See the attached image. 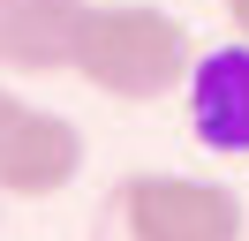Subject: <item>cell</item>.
<instances>
[{"label":"cell","instance_id":"1","mask_svg":"<svg viewBox=\"0 0 249 241\" xmlns=\"http://www.w3.org/2000/svg\"><path fill=\"white\" fill-rule=\"evenodd\" d=\"M196 68V45H189V23L174 8H151V0H91L76 38V75L98 90V98L121 105H151L174 98Z\"/></svg>","mask_w":249,"mask_h":241},{"label":"cell","instance_id":"2","mask_svg":"<svg viewBox=\"0 0 249 241\" xmlns=\"http://www.w3.org/2000/svg\"><path fill=\"white\" fill-rule=\"evenodd\" d=\"M113 204L136 241H249V204L204 173H128Z\"/></svg>","mask_w":249,"mask_h":241},{"label":"cell","instance_id":"3","mask_svg":"<svg viewBox=\"0 0 249 241\" xmlns=\"http://www.w3.org/2000/svg\"><path fill=\"white\" fill-rule=\"evenodd\" d=\"M83 173V128L53 105L0 98V196L8 204H46Z\"/></svg>","mask_w":249,"mask_h":241},{"label":"cell","instance_id":"4","mask_svg":"<svg viewBox=\"0 0 249 241\" xmlns=\"http://www.w3.org/2000/svg\"><path fill=\"white\" fill-rule=\"evenodd\" d=\"M189 105V136L219 158H249V38H227L212 53H196L181 83Z\"/></svg>","mask_w":249,"mask_h":241},{"label":"cell","instance_id":"5","mask_svg":"<svg viewBox=\"0 0 249 241\" xmlns=\"http://www.w3.org/2000/svg\"><path fill=\"white\" fill-rule=\"evenodd\" d=\"M83 15H91V0H23L0 68H8V75H61V68H76Z\"/></svg>","mask_w":249,"mask_h":241},{"label":"cell","instance_id":"6","mask_svg":"<svg viewBox=\"0 0 249 241\" xmlns=\"http://www.w3.org/2000/svg\"><path fill=\"white\" fill-rule=\"evenodd\" d=\"M91 241H136V234H128V219H121V204H113V196H106V211H98V234Z\"/></svg>","mask_w":249,"mask_h":241},{"label":"cell","instance_id":"7","mask_svg":"<svg viewBox=\"0 0 249 241\" xmlns=\"http://www.w3.org/2000/svg\"><path fill=\"white\" fill-rule=\"evenodd\" d=\"M219 8H227V30H234V38H249V0H219Z\"/></svg>","mask_w":249,"mask_h":241},{"label":"cell","instance_id":"8","mask_svg":"<svg viewBox=\"0 0 249 241\" xmlns=\"http://www.w3.org/2000/svg\"><path fill=\"white\" fill-rule=\"evenodd\" d=\"M16 8L23 0H0V60H8V38H16Z\"/></svg>","mask_w":249,"mask_h":241},{"label":"cell","instance_id":"9","mask_svg":"<svg viewBox=\"0 0 249 241\" xmlns=\"http://www.w3.org/2000/svg\"><path fill=\"white\" fill-rule=\"evenodd\" d=\"M0 226H8V196H0Z\"/></svg>","mask_w":249,"mask_h":241},{"label":"cell","instance_id":"10","mask_svg":"<svg viewBox=\"0 0 249 241\" xmlns=\"http://www.w3.org/2000/svg\"><path fill=\"white\" fill-rule=\"evenodd\" d=\"M0 98H8V83H0Z\"/></svg>","mask_w":249,"mask_h":241}]
</instances>
